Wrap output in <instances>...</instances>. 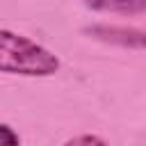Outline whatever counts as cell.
Returning a JSON list of instances; mask_svg holds the SVG:
<instances>
[{
    "mask_svg": "<svg viewBox=\"0 0 146 146\" xmlns=\"http://www.w3.org/2000/svg\"><path fill=\"white\" fill-rule=\"evenodd\" d=\"M62 59L43 43L5 27L0 32V71L18 78H52Z\"/></svg>",
    "mask_w": 146,
    "mask_h": 146,
    "instance_id": "1",
    "label": "cell"
},
{
    "mask_svg": "<svg viewBox=\"0 0 146 146\" xmlns=\"http://www.w3.org/2000/svg\"><path fill=\"white\" fill-rule=\"evenodd\" d=\"M82 34H87L94 41L128 48V50H146V30L132 27V25H110V23H94L82 27Z\"/></svg>",
    "mask_w": 146,
    "mask_h": 146,
    "instance_id": "2",
    "label": "cell"
},
{
    "mask_svg": "<svg viewBox=\"0 0 146 146\" xmlns=\"http://www.w3.org/2000/svg\"><path fill=\"white\" fill-rule=\"evenodd\" d=\"M84 7L98 14H119V16L146 14V0H84Z\"/></svg>",
    "mask_w": 146,
    "mask_h": 146,
    "instance_id": "3",
    "label": "cell"
},
{
    "mask_svg": "<svg viewBox=\"0 0 146 146\" xmlns=\"http://www.w3.org/2000/svg\"><path fill=\"white\" fill-rule=\"evenodd\" d=\"M62 146H107V141H105L100 135H94V132H82V135H75V137L66 139Z\"/></svg>",
    "mask_w": 146,
    "mask_h": 146,
    "instance_id": "4",
    "label": "cell"
},
{
    "mask_svg": "<svg viewBox=\"0 0 146 146\" xmlns=\"http://www.w3.org/2000/svg\"><path fill=\"white\" fill-rule=\"evenodd\" d=\"M0 141H2V146H23L18 132H16L9 123H2V125H0Z\"/></svg>",
    "mask_w": 146,
    "mask_h": 146,
    "instance_id": "5",
    "label": "cell"
}]
</instances>
